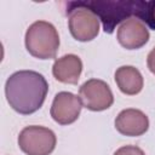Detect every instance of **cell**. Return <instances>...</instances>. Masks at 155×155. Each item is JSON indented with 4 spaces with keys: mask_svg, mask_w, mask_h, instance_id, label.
<instances>
[{
    "mask_svg": "<svg viewBox=\"0 0 155 155\" xmlns=\"http://www.w3.org/2000/svg\"><path fill=\"white\" fill-rule=\"evenodd\" d=\"M48 84L44 75L34 70H19L10 75L5 84V96L10 107L22 114L38 111L47 96Z\"/></svg>",
    "mask_w": 155,
    "mask_h": 155,
    "instance_id": "obj_1",
    "label": "cell"
},
{
    "mask_svg": "<svg viewBox=\"0 0 155 155\" xmlns=\"http://www.w3.org/2000/svg\"><path fill=\"white\" fill-rule=\"evenodd\" d=\"M102 21L105 33H113L117 23L137 17L155 30V2L144 1H93L84 2Z\"/></svg>",
    "mask_w": 155,
    "mask_h": 155,
    "instance_id": "obj_2",
    "label": "cell"
},
{
    "mask_svg": "<svg viewBox=\"0 0 155 155\" xmlns=\"http://www.w3.org/2000/svg\"><path fill=\"white\" fill-rule=\"evenodd\" d=\"M25 48L35 58L52 59L59 48V35L56 27L46 21H36L25 33Z\"/></svg>",
    "mask_w": 155,
    "mask_h": 155,
    "instance_id": "obj_3",
    "label": "cell"
},
{
    "mask_svg": "<svg viewBox=\"0 0 155 155\" xmlns=\"http://www.w3.org/2000/svg\"><path fill=\"white\" fill-rule=\"evenodd\" d=\"M69 10L68 27L71 36L78 41H91L99 33V18L84 2H73Z\"/></svg>",
    "mask_w": 155,
    "mask_h": 155,
    "instance_id": "obj_4",
    "label": "cell"
},
{
    "mask_svg": "<svg viewBox=\"0 0 155 155\" xmlns=\"http://www.w3.org/2000/svg\"><path fill=\"white\" fill-rule=\"evenodd\" d=\"M56 144L54 132L44 126H27L18 136L19 149L27 155H50Z\"/></svg>",
    "mask_w": 155,
    "mask_h": 155,
    "instance_id": "obj_5",
    "label": "cell"
},
{
    "mask_svg": "<svg viewBox=\"0 0 155 155\" xmlns=\"http://www.w3.org/2000/svg\"><path fill=\"white\" fill-rule=\"evenodd\" d=\"M79 97L82 105L92 111L109 109L114 103V96L109 85L99 79H90L79 88Z\"/></svg>",
    "mask_w": 155,
    "mask_h": 155,
    "instance_id": "obj_6",
    "label": "cell"
},
{
    "mask_svg": "<svg viewBox=\"0 0 155 155\" xmlns=\"http://www.w3.org/2000/svg\"><path fill=\"white\" fill-rule=\"evenodd\" d=\"M82 103L80 97L71 92H58L52 102L50 114L52 119L59 125H70L75 122L81 113Z\"/></svg>",
    "mask_w": 155,
    "mask_h": 155,
    "instance_id": "obj_7",
    "label": "cell"
},
{
    "mask_svg": "<svg viewBox=\"0 0 155 155\" xmlns=\"http://www.w3.org/2000/svg\"><path fill=\"white\" fill-rule=\"evenodd\" d=\"M116 38L124 48L138 50L149 41L150 34L147 24L143 21L137 17H130L119 25Z\"/></svg>",
    "mask_w": 155,
    "mask_h": 155,
    "instance_id": "obj_8",
    "label": "cell"
},
{
    "mask_svg": "<svg viewBox=\"0 0 155 155\" xmlns=\"http://www.w3.org/2000/svg\"><path fill=\"white\" fill-rule=\"evenodd\" d=\"M115 128L124 136L138 137L148 131L149 119L139 109H124L115 119Z\"/></svg>",
    "mask_w": 155,
    "mask_h": 155,
    "instance_id": "obj_9",
    "label": "cell"
},
{
    "mask_svg": "<svg viewBox=\"0 0 155 155\" xmlns=\"http://www.w3.org/2000/svg\"><path fill=\"white\" fill-rule=\"evenodd\" d=\"M82 73V61L79 56L69 53L57 58L52 67L54 79L62 84L76 85Z\"/></svg>",
    "mask_w": 155,
    "mask_h": 155,
    "instance_id": "obj_10",
    "label": "cell"
},
{
    "mask_svg": "<svg viewBox=\"0 0 155 155\" xmlns=\"http://www.w3.org/2000/svg\"><path fill=\"white\" fill-rule=\"evenodd\" d=\"M115 82L119 90L127 94H138L144 86V80L140 71L132 65H122L115 71Z\"/></svg>",
    "mask_w": 155,
    "mask_h": 155,
    "instance_id": "obj_11",
    "label": "cell"
},
{
    "mask_svg": "<svg viewBox=\"0 0 155 155\" xmlns=\"http://www.w3.org/2000/svg\"><path fill=\"white\" fill-rule=\"evenodd\" d=\"M114 155H145V153L137 145H124L119 148Z\"/></svg>",
    "mask_w": 155,
    "mask_h": 155,
    "instance_id": "obj_12",
    "label": "cell"
},
{
    "mask_svg": "<svg viewBox=\"0 0 155 155\" xmlns=\"http://www.w3.org/2000/svg\"><path fill=\"white\" fill-rule=\"evenodd\" d=\"M147 64H148L149 70L155 75V47L149 52L147 57Z\"/></svg>",
    "mask_w": 155,
    "mask_h": 155,
    "instance_id": "obj_13",
    "label": "cell"
}]
</instances>
